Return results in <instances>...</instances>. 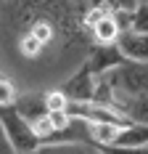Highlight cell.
Listing matches in <instances>:
<instances>
[{
    "instance_id": "obj_1",
    "label": "cell",
    "mask_w": 148,
    "mask_h": 154,
    "mask_svg": "<svg viewBox=\"0 0 148 154\" xmlns=\"http://www.w3.org/2000/svg\"><path fill=\"white\" fill-rule=\"evenodd\" d=\"M103 77L106 82L111 85L114 93L122 96H143L148 93V61H132V59H124V61L108 69Z\"/></svg>"
},
{
    "instance_id": "obj_2",
    "label": "cell",
    "mask_w": 148,
    "mask_h": 154,
    "mask_svg": "<svg viewBox=\"0 0 148 154\" xmlns=\"http://www.w3.org/2000/svg\"><path fill=\"white\" fill-rule=\"evenodd\" d=\"M0 122H3L8 138H11V143L16 146L19 154H34L43 146L40 138H37V133L32 130V120H27V117L16 109V104L0 106Z\"/></svg>"
},
{
    "instance_id": "obj_3",
    "label": "cell",
    "mask_w": 148,
    "mask_h": 154,
    "mask_svg": "<svg viewBox=\"0 0 148 154\" xmlns=\"http://www.w3.org/2000/svg\"><path fill=\"white\" fill-rule=\"evenodd\" d=\"M61 91L69 96V101H95V91H98V75L93 72L90 61H85L77 72H74Z\"/></svg>"
},
{
    "instance_id": "obj_4",
    "label": "cell",
    "mask_w": 148,
    "mask_h": 154,
    "mask_svg": "<svg viewBox=\"0 0 148 154\" xmlns=\"http://www.w3.org/2000/svg\"><path fill=\"white\" fill-rule=\"evenodd\" d=\"M111 109H117L119 114H124L130 122L148 125V93H143V96H122V93H114L111 96Z\"/></svg>"
},
{
    "instance_id": "obj_5",
    "label": "cell",
    "mask_w": 148,
    "mask_h": 154,
    "mask_svg": "<svg viewBox=\"0 0 148 154\" xmlns=\"http://www.w3.org/2000/svg\"><path fill=\"white\" fill-rule=\"evenodd\" d=\"M127 56L122 53V48L119 43H95L93 51H90V66H93V72L95 75H106L108 69H114L119 64L124 61Z\"/></svg>"
},
{
    "instance_id": "obj_6",
    "label": "cell",
    "mask_w": 148,
    "mask_h": 154,
    "mask_svg": "<svg viewBox=\"0 0 148 154\" xmlns=\"http://www.w3.org/2000/svg\"><path fill=\"white\" fill-rule=\"evenodd\" d=\"M119 48L127 59L132 61H148V32H135V29H124L119 35Z\"/></svg>"
},
{
    "instance_id": "obj_7",
    "label": "cell",
    "mask_w": 148,
    "mask_h": 154,
    "mask_svg": "<svg viewBox=\"0 0 148 154\" xmlns=\"http://www.w3.org/2000/svg\"><path fill=\"white\" fill-rule=\"evenodd\" d=\"M122 32H124L122 21L108 11V14L101 16V19H98V24L93 27V40H95V43H117Z\"/></svg>"
},
{
    "instance_id": "obj_8",
    "label": "cell",
    "mask_w": 148,
    "mask_h": 154,
    "mask_svg": "<svg viewBox=\"0 0 148 154\" xmlns=\"http://www.w3.org/2000/svg\"><path fill=\"white\" fill-rule=\"evenodd\" d=\"M34 154H93V143H85V141H53V143H43Z\"/></svg>"
},
{
    "instance_id": "obj_9",
    "label": "cell",
    "mask_w": 148,
    "mask_h": 154,
    "mask_svg": "<svg viewBox=\"0 0 148 154\" xmlns=\"http://www.w3.org/2000/svg\"><path fill=\"white\" fill-rule=\"evenodd\" d=\"M16 109L27 117V120H37L48 114V106H45V93H29L24 98H16Z\"/></svg>"
},
{
    "instance_id": "obj_10",
    "label": "cell",
    "mask_w": 148,
    "mask_h": 154,
    "mask_svg": "<svg viewBox=\"0 0 148 154\" xmlns=\"http://www.w3.org/2000/svg\"><path fill=\"white\" fill-rule=\"evenodd\" d=\"M124 125H117V122H87V130H90V143L101 146V143H114Z\"/></svg>"
},
{
    "instance_id": "obj_11",
    "label": "cell",
    "mask_w": 148,
    "mask_h": 154,
    "mask_svg": "<svg viewBox=\"0 0 148 154\" xmlns=\"http://www.w3.org/2000/svg\"><path fill=\"white\" fill-rule=\"evenodd\" d=\"M127 29H135V32H148V3L140 0L138 8L130 14V21H127Z\"/></svg>"
},
{
    "instance_id": "obj_12",
    "label": "cell",
    "mask_w": 148,
    "mask_h": 154,
    "mask_svg": "<svg viewBox=\"0 0 148 154\" xmlns=\"http://www.w3.org/2000/svg\"><path fill=\"white\" fill-rule=\"evenodd\" d=\"M32 130L37 133L40 143H50V138L56 136V128H53V122H50V117H48V114L37 117V120H32Z\"/></svg>"
},
{
    "instance_id": "obj_13",
    "label": "cell",
    "mask_w": 148,
    "mask_h": 154,
    "mask_svg": "<svg viewBox=\"0 0 148 154\" xmlns=\"http://www.w3.org/2000/svg\"><path fill=\"white\" fill-rule=\"evenodd\" d=\"M19 51H21V56H24V59H37V56H40V51H43V43H40L32 32H27V35L19 40Z\"/></svg>"
},
{
    "instance_id": "obj_14",
    "label": "cell",
    "mask_w": 148,
    "mask_h": 154,
    "mask_svg": "<svg viewBox=\"0 0 148 154\" xmlns=\"http://www.w3.org/2000/svg\"><path fill=\"white\" fill-rule=\"evenodd\" d=\"M45 106L48 112H58V109H69V96L56 88V91H45Z\"/></svg>"
},
{
    "instance_id": "obj_15",
    "label": "cell",
    "mask_w": 148,
    "mask_h": 154,
    "mask_svg": "<svg viewBox=\"0 0 148 154\" xmlns=\"http://www.w3.org/2000/svg\"><path fill=\"white\" fill-rule=\"evenodd\" d=\"M95 149H101L103 154H148V146H122V143H101Z\"/></svg>"
},
{
    "instance_id": "obj_16",
    "label": "cell",
    "mask_w": 148,
    "mask_h": 154,
    "mask_svg": "<svg viewBox=\"0 0 148 154\" xmlns=\"http://www.w3.org/2000/svg\"><path fill=\"white\" fill-rule=\"evenodd\" d=\"M29 32L40 40V43H43V45H48V43L53 40V24H50V21H45V19H37V21L29 27Z\"/></svg>"
},
{
    "instance_id": "obj_17",
    "label": "cell",
    "mask_w": 148,
    "mask_h": 154,
    "mask_svg": "<svg viewBox=\"0 0 148 154\" xmlns=\"http://www.w3.org/2000/svg\"><path fill=\"white\" fill-rule=\"evenodd\" d=\"M19 93H16V85L11 80L0 77V106H8V104H16Z\"/></svg>"
},
{
    "instance_id": "obj_18",
    "label": "cell",
    "mask_w": 148,
    "mask_h": 154,
    "mask_svg": "<svg viewBox=\"0 0 148 154\" xmlns=\"http://www.w3.org/2000/svg\"><path fill=\"white\" fill-rule=\"evenodd\" d=\"M0 154H19V152H16V146L11 143V138H8L3 122H0Z\"/></svg>"
},
{
    "instance_id": "obj_19",
    "label": "cell",
    "mask_w": 148,
    "mask_h": 154,
    "mask_svg": "<svg viewBox=\"0 0 148 154\" xmlns=\"http://www.w3.org/2000/svg\"><path fill=\"white\" fill-rule=\"evenodd\" d=\"M90 3H93V5H103V0H90Z\"/></svg>"
},
{
    "instance_id": "obj_20",
    "label": "cell",
    "mask_w": 148,
    "mask_h": 154,
    "mask_svg": "<svg viewBox=\"0 0 148 154\" xmlns=\"http://www.w3.org/2000/svg\"><path fill=\"white\" fill-rule=\"evenodd\" d=\"M93 154H103V152H101V149H95V146H93Z\"/></svg>"
},
{
    "instance_id": "obj_21",
    "label": "cell",
    "mask_w": 148,
    "mask_h": 154,
    "mask_svg": "<svg viewBox=\"0 0 148 154\" xmlns=\"http://www.w3.org/2000/svg\"><path fill=\"white\" fill-rule=\"evenodd\" d=\"M146 3H148V0H146Z\"/></svg>"
}]
</instances>
